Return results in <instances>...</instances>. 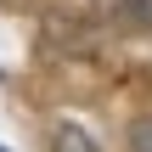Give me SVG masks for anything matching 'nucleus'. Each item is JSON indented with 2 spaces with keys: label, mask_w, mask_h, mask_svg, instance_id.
Instances as JSON below:
<instances>
[{
  "label": "nucleus",
  "mask_w": 152,
  "mask_h": 152,
  "mask_svg": "<svg viewBox=\"0 0 152 152\" xmlns=\"http://www.w3.org/2000/svg\"><path fill=\"white\" fill-rule=\"evenodd\" d=\"M51 152H102L79 124H56V135H51Z\"/></svg>",
  "instance_id": "obj_1"
},
{
  "label": "nucleus",
  "mask_w": 152,
  "mask_h": 152,
  "mask_svg": "<svg viewBox=\"0 0 152 152\" xmlns=\"http://www.w3.org/2000/svg\"><path fill=\"white\" fill-rule=\"evenodd\" d=\"M130 147H135V152H152V118H141V124L130 130Z\"/></svg>",
  "instance_id": "obj_2"
},
{
  "label": "nucleus",
  "mask_w": 152,
  "mask_h": 152,
  "mask_svg": "<svg viewBox=\"0 0 152 152\" xmlns=\"http://www.w3.org/2000/svg\"><path fill=\"white\" fill-rule=\"evenodd\" d=\"M0 152H6V147H0Z\"/></svg>",
  "instance_id": "obj_3"
}]
</instances>
